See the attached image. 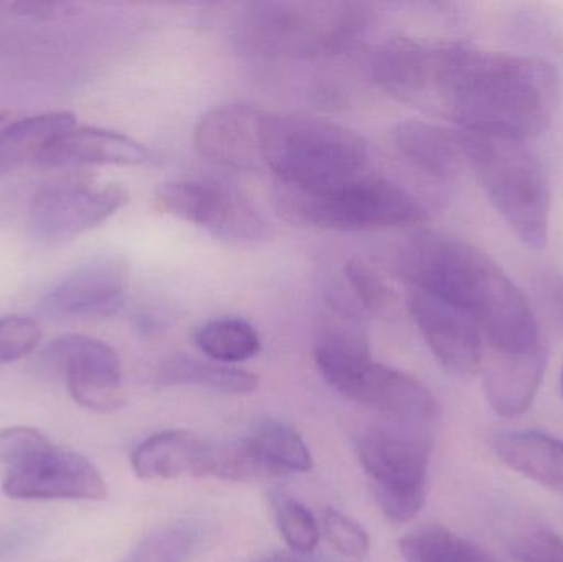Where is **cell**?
I'll return each mask as SVG.
<instances>
[{"label": "cell", "instance_id": "836d02e7", "mask_svg": "<svg viewBox=\"0 0 563 562\" xmlns=\"http://www.w3.org/2000/svg\"><path fill=\"white\" fill-rule=\"evenodd\" d=\"M13 15L35 22H53L76 15L78 7L69 2H46V0H29V2H13L7 5Z\"/></svg>", "mask_w": 563, "mask_h": 562}, {"label": "cell", "instance_id": "277c9868", "mask_svg": "<svg viewBox=\"0 0 563 562\" xmlns=\"http://www.w3.org/2000/svg\"><path fill=\"white\" fill-rule=\"evenodd\" d=\"M369 16L363 2L266 0L244 7L240 32L244 45L266 58H320L346 48Z\"/></svg>", "mask_w": 563, "mask_h": 562}, {"label": "cell", "instance_id": "8d00e7d4", "mask_svg": "<svg viewBox=\"0 0 563 562\" xmlns=\"http://www.w3.org/2000/svg\"><path fill=\"white\" fill-rule=\"evenodd\" d=\"M257 562H311L307 560V557H300V554L295 553H276L271 554V557L263 558Z\"/></svg>", "mask_w": 563, "mask_h": 562}, {"label": "cell", "instance_id": "44dd1931", "mask_svg": "<svg viewBox=\"0 0 563 562\" xmlns=\"http://www.w3.org/2000/svg\"><path fill=\"white\" fill-rule=\"evenodd\" d=\"M208 442L190 431H165L152 436L132 452L135 475L142 481L197 477Z\"/></svg>", "mask_w": 563, "mask_h": 562}, {"label": "cell", "instance_id": "74e56055", "mask_svg": "<svg viewBox=\"0 0 563 562\" xmlns=\"http://www.w3.org/2000/svg\"><path fill=\"white\" fill-rule=\"evenodd\" d=\"M561 382H562V393H563V368H562V378H561Z\"/></svg>", "mask_w": 563, "mask_h": 562}, {"label": "cell", "instance_id": "cb8c5ba5", "mask_svg": "<svg viewBox=\"0 0 563 562\" xmlns=\"http://www.w3.org/2000/svg\"><path fill=\"white\" fill-rule=\"evenodd\" d=\"M399 547L406 562H499L478 544L440 525L417 528Z\"/></svg>", "mask_w": 563, "mask_h": 562}, {"label": "cell", "instance_id": "4dcf8cb0", "mask_svg": "<svg viewBox=\"0 0 563 562\" xmlns=\"http://www.w3.org/2000/svg\"><path fill=\"white\" fill-rule=\"evenodd\" d=\"M323 531L331 547L341 557L363 561L369 554L371 541L364 528L333 508L323 514Z\"/></svg>", "mask_w": 563, "mask_h": 562}, {"label": "cell", "instance_id": "9a60e30c", "mask_svg": "<svg viewBox=\"0 0 563 562\" xmlns=\"http://www.w3.org/2000/svg\"><path fill=\"white\" fill-rule=\"evenodd\" d=\"M347 398L373 409L386 421L435 425L439 406L432 393L413 376L371 362Z\"/></svg>", "mask_w": 563, "mask_h": 562}, {"label": "cell", "instance_id": "f546056e", "mask_svg": "<svg viewBox=\"0 0 563 562\" xmlns=\"http://www.w3.org/2000/svg\"><path fill=\"white\" fill-rule=\"evenodd\" d=\"M273 507L277 527L291 553L310 557L320 541V528L311 511L300 502L285 495H277Z\"/></svg>", "mask_w": 563, "mask_h": 562}, {"label": "cell", "instance_id": "f35d334b", "mask_svg": "<svg viewBox=\"0 0 563 562\" xmlns=\"http://www.w3.org/2000/svg\"><path fill=\"white\" fill-rule=\"evenodd\" d=\"M2 119H3V114H2V112H0V122H2Z\"/></svg>", "mask_w": 563, "mask_h": 562}, {"label": "cell", "instance_id": "ba28073f", "mask_svg": "<svg viewBox=\"0 0 563 562\" xmlns=\"http://www.w3.org/2000/svg\"><path fill=\"white\" fill-rule=\"evenodd\" d=\"M158 210L201 228L218 240L256 243L269 227L251 198L234 185L187 178L162 185L155 195Z\"/></svg>", "mask_w": 563, "mask_h": 562}, {"label": "cell", "instance_id": "d6986e66", "mask_svg": "<svg viewBox=\"0 0 563 562\" xmlns=\"http://www.w3.org/2000/svg\"><path fill=\"white\" fill-rule=\"evenodd\" d=\"M393 139L400 155L433 180L455 181L468 165L463 132L410 119L394 128Z\"/></svg>", "mask_w": 563, "mask_h": 562}, {"label": "cell", "instance_id": "52a82bcc", "mask_svg": "<svg viewBox=\"0 0 563 562\" xmlns=\"http://www.w3.org/2000/svg\"><path fill=\"white\" fill-rule=\"evenodd\" d=\"M435 425L380 421L361 434L357 454L387 518L406 524L423 508Z\"/></svg>", "mask_w": 563, "mask_h": 562}, {"label": "cell", "instance_id": "3957f363", "mask_svg": "<svg viewBox=\"0 0 563 562\" xmlns=\"http://www.w3.org/2000/svg\"><path fill=\"white\" fill-rule=\"evenodd\" d=\"M264 161L277 184L323 191L371 174L363 135L314 115L267 114Z\"/></svg>", "mask_w": 563, "mask_h": 562}, {"label": "cell", "instance_id": "83f0119b", "mask_svg": "<svg viewBox=\"0 0 563 562\" xmlns=\"http://www.w3.org/2000/svg\"><path fill=\"white\" fill-rule=\"evenodd\" d=\"M205 530L195 521H177L144 538L121 562H188L200 550Z\"/></svg>", "mask_w": 563, "mask_h": 562}, {"label": "cell", "instance_id": "1f68e13d", "mask_svg": "<svg viewBox=\"0 0 563 562\" xmlns=\"http://www.w3.org/2000/svg\"><path fill=\"white\" fill-rule=\"evenodd\" d=\"M42 339L38 323L30 317L9 316L0 319V365L30 355Z\"/></svg>", "mask_w": 563, "mask_h": 562}, {"label": "cell", "instance_id": "7402d4cb", "mask_svg": "<svg viewBox=\"0 0 563 562\" xmlns=\"http://www.w3.org/2000/svg\"><path fill=\"white\" fill-rule=\"evenodd\" d=\"M75 125L71 112L58 111L19 119L0 129V178L38 164L46 147Z\"/></svg>", "mask_w": 563, "mask_h": 562}, {"label": "cell", "instance_id": "4fadbf2b", "mask_svg": "<svg viewBox=\"0 0 563 562\" xmlns=\"http://www.w3.org/2000/svg\"><path fill=\"white\" fill-rule=\"evenodd\" d=\"M131 284V263L118 253L89 257L63 276L43 299L55 316L99 317L114 313Z\"/></svg>", "mask_w": 563, "mask_h": 562}, {"label": "cell", "instance_id": "f1b7e54d", "mask_svg": "<svg viewBox=\"0 0 563 562\" xmlns=\"http://www.w3.org/2000/svg\"><path fill=\"white\" fill-rule=\"evenodd\" d=\"M344 279L361 307L377 319H394L399 300L393 287L364 261L353 260L344 266Z\"/></svg>", "mask_w": 563, "mask_h": 562}, {"label": "cell", "instance_id": "5b68a950", "mask_svg": "<svg viewBox=\"0 0 563 562\" xmlns=\"http://www.w3.org/2000/svg\"><path fill=\"white\" fill-rule=\"evenodd\" d=\"M466 162L516 236L532 250L549 240L551 188L544 165L526 141L465 134Z\"/></svg>", "mask_w": 563, "mask_h": 562}, {"label": "cell", "instance_id": "9c48e42d", "mask_svg": "<svg viewBox=\"0 0 563 562\" xmlns=\"http://www.w3.org/2000/svg\"><path fill=\"white\" fill-rule=\"evenodd\" d=\"M115 184L59 181L40 188L29 208V227L40 241H65L95 230L128 203Z\"/></svg>", "mask_w": 563, "mask_h": 562}, {"label": "cell", "instance_id": "d6a6232c", "mask_svg": "<svg viewBox=\"0 0 563 562\" xmlns=\"http://www.w3.org/2000/svg\"><path fill=\"white\" fill-rule=\"evenodd\" d=\"M509 554L519 562H563V538L549 528H531L512 538Z\"/></svg>", "mask_w": 563, "mask_h": 562}, {"label": "cell", "instance_id": "ac0fdd59", "mask_svg": "<svg viewBox=\"0 0 563 562\" xmlns=\"http://www.w3.org/2000/svg\"><path fill=\"white\" fill-rule=\"evenodd\" d=\"M544 345L529 352H493L485 373L489 406L503 418L525 415L541 388L548 368Z\"/></svg>", "mask_w": 563, "mask_h": 562}, {"label": "cell", "instance_id": "e575fe53", "mask_svg": "<svg viewBox=\"0 0 563 562\" xmlns=\"http://www.w3.org/2000/svg\"><path fill=\"white\" fill-rule=\"evenodd\" d=\"M536 289H538L542 306L563 333V274L558 271L542 273L538 277Z\"/></svg>", "mask_w": 563, "mask_h": 562}, {"label": "cell", "instance_id": "2e32d148", "mask_svg": "<svg viewBox=\"0 0 563 562\" xmlns=\"http://www.w3.org/2000/svg\"><path fill=\"white\" fill-rule=\"evenodd\" d=\"M334 306L314 339V362L321 376L341 395H350L361 373L373 362L360 317L347 306Z\"/></svg>", "mask_w": 563, "mask_h": 562}, {"label": "cell", "instance_id": "30bf717a", "mask_svg": "<svg viewBox=\"0 0 563 562\" xmlns=\"http://www.w3.org/2000/svg\"><path fill=\"white\" fill-rule=\"evenodd\" d=\"M3 494L19 500H88L108 498L101 472L85 455L56 448L46 439L29 458L7 471Z\"/></svg>", "mask_w": 563, "mask_h": 562}, {"label": "cell", "instance_id": "ffe728a7", "mask_svg": "<svg viewBox=\"0 0 563 562\" xmlns=\"http://www.w3.org/2000/svg\"><path fill=\"white\" fill-rule=\"evenodd\" d=\"M496 458L522 477L563 494V441L539 431H503L492 438Z\"/></svg>", "mask_w": 563, "mask_h": 562}, {"label": "cell", "instance_id": "603a6c76", "mask_svg": "<svg viewBox=\"0 0 563 562\" xmlns=\"http://www.w3.org/2000/svg\"><path fill=\"white\" fill-rule=\"evenodd\" d=\"M155 379L162 386H201L233 395H247L256 392L260 385L257 376L246 370L184 355L165 360L158 366Z\"/></svg>", "mask_w": 563, "mask_h": 562}, {"label": "cell", "instance_id": "d590c367", "mask_svg": "<svg viewBox=\"0 0 563 562\" xmlns=\"http://www.w3.org/2000/svg\"><path fill=\"white\" fill-rule=\"evenodd\" d=\"M38 533V527L32 524L7 525L0 528V561L9 560L32 547Z\"/></svg>", "mask_w": 563, "mask_h": 562}, {"label": "cell", "instance_id": "484cf974", "mask_svg": "<svg viewBox=\"0 0 563 562\" xmlns=\"http://www.w3.org/2000/svg\"><path fill=\"white\" fill-rule=\"evenodd\" d=\"M198 478L213 477L227 482H256L280 477L254 448L250 438L241 441L210 444L201 458Z\"/></svg>", "mask_w": 563, "mask_h": 562}, {"label": "cell", "instance_id": "e0dca14e", "mask_svg": "<svg viewBox=\"0 0 563 562\" xmlns=\"http://www.w3.org/2000/svg\"><path fill=\"white\" fill-rule=\"evenodd\" d=\"M154 154L141 142L121 132L99 128H71L56 137L40 157L45 167L122 165L137 167L152 162Z\"/></svg>", "mask_w": 563, "mask_h": 562}, {"label": "cell", "instance_id": "4316f807", "mask_svg": "<svg viewBox=\"0 0 563 562\" xmlns=\"http://www.w3.org/2000/svg\"><path fill=\"white\" fill-rule=\"evenodd\" d=\"M264 461L280 475L305 474L313 469L310 449L303 438L285 422L263 419L250 436Z\"/></svg>", "mask_w": 563, "mask_h": 562}, {"label": "cell", "instance_id": "7a4b0ae2", "mask_svg": "<svg viewBox=\"0 0 563 562\" xmlns=\"http://www.w3.org/2000/svg\"><path fill=\"white\" fill-rule=\"evenodd\" d=\"M394 266L410 289L468 313L493 352H529L544 345L521 290L496 261L473 244L419 231L397 251Z\"/></svg>", "mask_w": 563, "mask_h": 562}, {"label": "cell", "instance_id": "8fae6325", "mask_svg": "<svg viewBox=\"0 0 563 562\" xmlns=\"http://www.w3.org/2000/svg\"><path fill=\"white\" fill-rule=\"evenodd\" d=\"M45 359L63 376L76 405L95 412H115L125 405L121 360L102 340L63 335L46 349Z\"/></svg>", "mask_w": 563, "mask_h": 562}, {"label": "cell", "instance_id": "6da1fadb", "mask_svg": "<svg viewBox=\"0 0 563 562\" xmlns=\"http://www.w3.org/2000/svg\"><path fill=\"white\" fill-rule=\"evenodd\" d=\"M371 73L386 95L465 134L528 142L561 102V76L548 59L463 42L394 40L374 53Z\"/></svg>", "mask_w": 563, "mask_h": 562}, {"label": "cell", "instance_id": "5bb4252c", "mask_svg": "<svg viewBox=\"0 0 563 562\" xmlns=\"http://www.w3.org/2000/svg\"><path fill=\"white\" fill-rule=\"evenodd\" d=\"M267 112L246 102H228L201 115L194 132L195 147L221 167L254 172L266 167L264 122Z\"/></svg>", "mask_w": 563, "mask_h": 562}, {"label": "cell", "instance_id": "7c38bea8", "mask_svg": "<svg viewBox=\"0 0 563 562\" xmlns=\"http://www.w3.org/2000/svg\"><path fill=\"white\" fill-rule=\"evenodd\" d=\"M407 309L437 362L456 376H473L485 362V337L478 323L459 307L410 289Z\"/></svg>", "mask_w": 563, "mask_h": 562}, {"label": "cell", "instance_id": "8992f818", "mask_svg": "<svg viewBox=\"0 0 563 562\" xmlns=\"http://www.w3.org/2000/svg\"><path fill=\"white\" fill-rule=\"evenodd\" d=\"M276 203L294 223L336 231H377L427 220L422 201L389 178L371 174L323 191L277 184Z\"/></svg>", "mask_w": 563, "mask_h": 562}, {"label": "cell", "instance_id": "d4e9b609", "mask_svg": "<svg viewBox=\"0 0 563 562\" xmlns=\"http://www.w3.org/2000/svg\"><path fill=\"white\" fill-rule=\"evenodd\" d=\"M195 345L221 365L254 359L261 352V337L247 320L221 317L203 323L194 335Z\"/></svg>", "mask_w": 563, "mask_h": 562}]
</instances>
